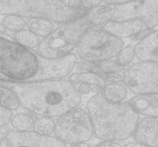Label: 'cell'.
I'll list each match as a JSON object with an SVG mask.
<instances>
[{"mask_svg": "<svg viewBox=\"0 0 158 147\" xmlns=\"http://www.w3.org/2000/svg\"><path fill=\"white\" fill-rule=\"evenodd\" d=\"M122 147H150V146H147V145L143 144V143L134 141V142H130V143H126V144L123 145Z\"/></svg>", "mask_w": 158, "mask_h": 147, "instance_id": "cell-31", "label": "cell"}, {"mask_svg": "<svg viewBox=\"0 0 158 147\" xmlns=\"http://www.w3.org/2000/svg\"><path fill=\"white\" fill-rule=\"evenodd\" d=\"M135 1V0H103L102 4L105 5H120L124 4V3L131 2Z\"/></svg>", "mask_w": 158, "mask_h": 147, "instance_id": "cell-30", "label": "cell"}, {"mask_svg": "<svg viewBox=\"0 0 158 147\" xmlns=\"http://www.w3.org/2000/svg\"><path fill=\"white\" fill-rule=\"evenodd\" d=\"M135 58L134 46L128 45L125 46L115 56L117 63L119 66L126 70L134 61Z\"/></svg>", "mask_w": 158, "mask_h": 147, "instance_id": "cell-24", "label": "cell"}, {"mask_svg": "<svg viewBox=\"0 0 158 147\" xmlns=\"http://www.w3.org/2000/svg\"><path fill=\"white\" fill-rule=\"evenodd\" d=\"M133 137L150 147H158V116L140 119Z\"/></svg>", "mask_w": 158, "mask_h": 147, "instance_id": "cell-13", "label": "cell"}, {"mask_svg": "<svg viewBox=\"0 0 158 147\" xmlns=\"http://www.w3.org/2000/svg\"><path fill=\"white\" fill-rule=\"evenodd\" d=\"M94 136L100 140L123 141L133 137L140 116L128 102L110 103L101 93L94 95L86 103Z\"/></svg>", "mask_w": 158, "mask_h": 147, "instance_id": "cell-2", "label": "cell"}, {"mask_svg": "<svg viewBox=\"0 0 158 147\" xmlns=\"http://www.w3.org/2000/svg\"><path fill=\"white\" fill-rule=\"evenodd\" d=\"M134 52L139 61L158 63V29H154L145 38L137 42Z\"/></svg>", "mask_w": 158, "mask_h": 147, "instance_id": "cell-14", "label": "cell"}, {"mask_svg": "<svg viewBox=\"0 0 158 147\" xmlns=\"http://www.w3.org/2000/svg\"><path fill=\"white\" fill-rule=\"evenodd\" d=\"M103 0H82V7L86 9H89L95 6L102 4Z\"/></svg>", "mask_w": 158, "mask_h": 147, "instance_id": "cell-28", "label": "cell"}, {"mask_svg": "<svg viewBox=\"0 0 158 147\" xmlns=\"http://www.w3.org/2000/svg\"><path fill=\"white\" fill-rule=\"evenodd\" d=\"M1 22L9 32H16L26 28V19L17 14H8L2 16Z\"/></svg>", "mask_w": 158, "mask_h": 147, "instance_id": "cell-22", "label": "cell"}, {"mask_svg": "<svg viewBox=\"0 0 158 147\" xmlns=\"http://www.w3.org/2000/svg\"><path fill=\"white\" fill-rule=\"evenodd\" d=\"M114 36L120 39L132 38L144 27L140 19H131L123 22L110 21L101 26Z\"/></svg>", "mask_w": 158, "mask_h": 147, "instance_id": "cell-16", "label": "cell"}, {"mask_svg": "<svg viewBox=\"0 0 158 147\" xmlns=\"http://www.w3.org/2000/svg\"><path fill=\"white\" fill-rule=\"evenodd\" d=\"M40 68V55L11 35L0 34V76L4 81L30 82Z\"/></svg>", "mask_w": 158, "mask_h": 147, "instance_id": "cell-3", "label": "cell"}, {"mask_svg": "<svg viewBox=\"0 0 158 147\" xmlns=\"http://www.w3.org/2000/svg\"><path fill=\"white\" fill-rule=\"evenodd\" d=\"M54 134L66 145L90 141L94 132L87 110L77 106L57 117Z\"/></svg>", "mask_w": 158, "mask_h": 147, "instance_id": "cell-7", "label": "cell"}, {"mask_svg": "<svg viewBox=\"0 0 158 147\" xmlns=\"http://www.w3.org/2000/svg\"><path fill=\"white\" fill-rule=\"evenodd\" d=\"M55 130V121L51 117L39 116L34 121L32 131L41 136H52Z\"/></svg>", "mask_w": 158, "mask_h": 147, "instance_id": "cell-21", "label": "cell"}, {"mask_svg": "<svg viewBox=\"0 0 158 147\" xmlns=\"http://www.w3.org/2000/svg\"><path fill=\"white\" fill-rule=\"evenodd\" d=\"M124 46L122 39L102 27H91L82 35L76 50L79 59L94 63L113 59Z\"/></svg>", "mask_w": 158, "mask_h": 147, "instance_id": "cell-6", "label": "cell"}, {"mask_svg": "<svg viewBox=\"0 0 158 147\" xmlns=\"http://www.w3.org/2000/svg\"><path fill=\"white\" fill-rule=\"evenodd\" d=\"M78 61L79 58L74 53L56 59H46L40 55L39 71L32 81L65 79L72 73Z\"/></svg>", "mask_w": 158, "mask_h": 147, "instance_id": "cell-9", "label": "cell"}, {"mask_svg": "<svg viewBox=\"0 0 158 147\" xmlns=\"http://www.w3.org/2000/svg\"><path fill=\"white\" fill-rule=\"evenodd\" d=\"M69 147H93V146L87 143H76V144L70 145V146Z\"/></svg>", "mask_w": 158, "mask_h": 147, "instance_id": "cell-32", "label": "cell"}, {"mask_svg": "<svg viewBox=\"0 0 158 147\" xmlns=\"http://www.w3.org/2000/svg\"><path fill=\"white\" fill-rule=\"evenodd\" d=\"M86 9L69 7L64 0H6L0 2V16L17 14L25 18H42L56 24L85 15Z\"/></svg>", "mask_w": 158, "mask_h": 147, "instance_id": "cell-4", "label": "cell"}, {"mask_svg": "<svg viewBox=\"0 0 158 147\" xmlns=\"http://www.w3.org/2000/svg\"><path fill=\"white\" fill-rule=\"evenodd\" d=\"M0 106L9 108L12 111L18 110L20 108L16 95L9 88L2 85H0Z\"/></svg>", "mask_w": 158, "mask_h": 147, "instance_id": "cell-23", "label": "cell"}, {"mask_svg": "<svg viewBox=\"0 0 158 147\" xmlns=\"http://www.w3.org/2000/svg\"><path fill=\"white\" fill-rule=\"evenodd\" d=\"M35 119L33 116L26 112H19L12 116L11 120V126L14 130L20 132L32 131Z\"/></svg>", "mask_w": 158, "mask_h": 147, "instance_id": "cell-20", "label": "cell"}, {"mask_svg": "<svg viewBox=\"0 0 158 147\" xmlns=\"http://www.w3.org/2000/svg\"><path fill=\"white\" fill-rule=\"evenodd\" d=\"M16 95L20 107L37 116L56 118L77 107L82 96L66 79L31 82L1 81Z\"/></svg>", "mask_w": 158, "mask_h": 147, "instance_id": "cell-1", "label": "cell"}, {"mask_svg": "<svg viewBox=\"0 0 158 147\" xmlns=\"http://www.w3.org/2000/svg\"><path fill=\"white\" fill-rule=\"evenodd\" d=\"M94 147H122L121 145L117 141L111 140H101Z\"/></svg>", "mask_w": 158, "mask_h": 147, "instance_id": "cell-29", "label": "cell"}, {"mask_svg": "<svg viewBox=\"0 0 158 147\" xmlns=\"http://www.w3.org/2000/svg\"><path fill=\"white\" fill-rule=\"evenodd\" d=\"M100 93L109 103H120L127 97L128 89L123 83H109L105 85Z\"/></svg>", "mask_w": 158, "mask_h": 147, "instance_id": "cell-17", "label": "cell"}, {"mask_svg": "<svg viewBox=\"0 0 158 147\" xmlns=\"http://www.w3.org/2000/svg\"><path fill=\"white\" fill-rule=\"evenodd\" d=\"M0 147H67L52 136L39 135L33 131L11 130L0 141Z\"/></svg>", "mask_w": 158, "mask_h": 147, "instance_id": "cell-10", "label": "cell"}, {"mask_svg": "<svg viewBox=\"0 0 158 147\" xmlns=\"http://www.w3.org/2000/svg\"><path fill=\"white\" fill-rule=\"evenodd\" d=\"M13 112L9 108L0 106V128L6 126L10 123L13 116Z\"/></svg>", "mask_w": 158, "mask_h": 147, "instance_id": "cell-25", "label": "cell"}, {"mask_svg": "<svg viewBox=\"0 0 158 147\" xmlns=\"http://www.w3.org/2000/svg\"><path fill=\"white\" fill-rule=\"evenodd\" d=\"M127 102L139 116H158V93L137 94L130 98Z\"/></svg>", "mask_w": 158, "mask_h": 147, "instance_id": "cell-15", "label": "cell"}, {"mask_svg": "<svg viewBox=\"0 0 158 147\" xmlns=\"http://www.w3.org/2000/svg\"><path fill=\"white\" fill-rule=\"evenodd\" d=\"M0 80H1V81H4V79H3L1 76H0Z\"/></svg>", "mask_w": 158, "mask_h": 147, "instance_id": "cell-34", "label": "cell"}, {"mask_svg": "<svg viewBox=\"0 0 158 147\" xmlns=\"http://www.w3.org/2000/svg\"><path fill=\"white\" fill-rule=\"evenodd\" d=\"M93 27L85 15L58 24L52 32L40 39L35 52L46 59H56L73 53L82 35Z\"/></svg>", "mask_w": 158, "mask_h": 147, "instance_id": "cell-5", "label": "cell"}, {"mask_svg": "<svg viewBox=\"0 0 158 147\" xmlns=\"http://www.w3.org/2000/svg\"><path fill=\"white\" fill-rule=\"evenodd\" d=\"M3 1H6V0H0V2H3Z\"/></svg>", "mask_w": 158, "mask_h": 147, "instance_id": "cell-35", "label": "cell"}, {"mask_svg": "<svg viewBox=\"0 0 158 147\" xmlns=\"http://www.w3.org/2000/svg\"><path fill=\"white\" fill-rule=\"evenodd\" d=\"M0 34H2V35H10L9 34V31L6 29V28L5 27L4 25L0 22Z\"/></svg>", "mask_w": 158, "mask_h": 147, "instance_id": "cell-33", "label": "cell"}, {"mask_svg": "<svg viewBox=\"0 0 158 147\" xmlns=\"http://www.w3.org/2000/svg\"><path fill=\"white\" fill-rule=\"evenodd\" d=\"M26 28L40 38H44L53 31L56 23L42 18H26Z\"/></svg>", "mask_w": 158, "mask_h": 147, "instance_id": "cell-18", "label": "cell"}, {"mask_svg": "<svg viewBox=\"0 0 158 147\" xmlns=\"http://www.w3.org/2000/svg\"><path fill=\"white\" fill-rule=\"evenodd\" d=\"M154 29H149V28H143L140 32H139L138 33L136 34L134 36H133L132 38H131L133 41H135V42H138L140 40L143 39V38L147 36V35H149L151 32L153 31Z\"/></svg>", "mask_w": 158, "mask_h": 147, "instance_id": "cell-27", "label": "cell"}, {"mask_svg": "<svg viewBox=\"0 0 158 147\" xmlns=\"http://www.w3.org/2000/svg\"><path fill=\"white\" fill-rule=\"evenodd\" d=\"M12 37L15 41L21 44L22 46L32 50L36 49L40 42V37L27 29L14 32Z\"/></svg>", "mask_w": 158, "mask_h": 147, "instance_id": "cell-19", "label": "cell"}, {"mask_svg": "<svg viewBox=\"0 0 158 147\" xmlns=\"http://www.w3.org/2000/svg\"><path fill=\"white\" fill-rule=\"evenodd\" d=\"M67 80L81 96H89L91 97L100 93L106 84L101 76L88 71L72 72Z\"/></svg>", "mask_w": 158, "mask_h": 147, "instance_id": "cell-11", "label": "cell"}, {"mask_svg": "<svg viewBox=\"0 0 158 147\" xmlns=\"http://www.w3.org/2000/svg\"><path fill=\"white\" fill-rule=\"evenodd\" d=\"M123 74V83L134 95L158 93V63L140 61L131 64Z\"/></svg>", "mask_w": 158, "mask_h": 147, "instance_id": "cell-8", "label": "cell"}, {"mask_svg": "<svg viewBox=\"0 0 158 147\" xmlns=\"http://www.w3.org/2000/svg\"><path fill=\"white\" fill-rule=\"evenodd\" d=\"M100 76H101L106 83H123V72H106Z\"/></svg>", "mask_w": 158, "mask_h": 147, "instance_id": "cell-26", "label": "cell"}, {"mask_svg": "<svg viewBox=\"0 0 158 147\" xmlns=\"http://www.w3.org/2000/svg\"><path fill=\"white\" fill-rule=\"evenodd\" d=\"M131 8L132 19H140L145 28L158 26V0H135Z\"/></svg>", "mask_w": 158, "mask_h": 147, "instance_id": "cell-12", "label": "cell"}, {"mask_svg": "<svg viewBox=\"0 0 158 147\" xmlns=\"http://www.w3.org/2000/svg\"><path fill=\"white\" fill-rule=\"evenodd\" d=\"M0 141H1V137H0Z\"/></svg>", "mask_w": 158, "mask_h": 147, "instance_id": "cell-36", "label": "cell"}]
</instances>
